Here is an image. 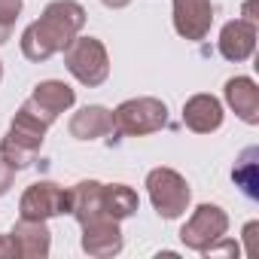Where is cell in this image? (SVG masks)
I'll list each match as a JSON object with an SVG mask.
<instances>
[{
	"mask_svg": "<svg viewBox=\"0 0 259 259\" xmlns=\"http://www.w3.org/2000/svg\"><path fill=\"white\" fill-rule=\"evenodd\" d=\"M85 28V10L76 0H52L37 22L22 31V55L28 61H49Z\"/></svg>",
	"mask_w": 259,
	"mask_h": 259,
	"instance_id": "cell-1",
	"label": "cell"
},
{
	"mask_svg": "<svg viewBox=\"0 0 259 259\" xmlns=\"http://www.w3.org/2000/svg\"><path fill=\"white\" fill-rule=\"evenodd\" d=\"M64 67L67 73L85 85V89H98L107 82L110 76V55H107V46L98 40V37H82L76 34L67 46H64Z\"/></svg>",
	"mask_w": 259,
	"mask_h": 259,
	"instance_id": "cell-2",
	"label": "cell"
},
{
	"mask_svg": "<svg viewBox=\"0 0 259 259\" xmlns=\"http://www.w3.org/2000/svg\"><path fill=\"white\" fill-rule=\"evenodd\" d=\"M168 125V104L159 98H128L113 110V132L125 138L156 135Z\"/></svg>",
	"mask_w": 259,
	"mask_h": 259,
	"instance_id": "cell-3",
	"label": "cell"
},
{
	"mask_svg": "<svg viewBox=\"0 0 259 259\" xmlns=\"http://www.w3.org/2000/svg\"><path fill=\"white\" fill-rule=\"evenodd\" d=\"M147 192H150L153 210L162 220H180L192 201V189L186 177L174 168H153L147 174Z\"/></svg>",
	"mask_w": 259,
	"mask_h": 259,
	"instance_id": "cell-4",
	"label": "cell"
},
{
	"mask_svg": "<svg viewBox=\"0 0 259 259\" xmlns=\"http://www.w3.org/2000/svg\"><path fill=\"white\" fill-rule=\"evenodd\" d=\"M226 232H229V213H226L220 204L204 201V204H198V207L192 210V217L183 223L180 241H183V247L201 253V250H207L217 238H223Z\"/></svg>",
	"mask_w": 259,
	"mask_h": 259,
	"instance_id": "cell-5",
	"label": "cell"
},
{
	"mask_svg": "<svg viewBox=\"0 0 259 259\" xmlns=\"http://www.w3.org/2000/svg\"><path fill=\"white\" fill-rule=\"evenodd\" d=\"M64 213H70V189H64L52 180L31 183L19 198V217L52 220V217H64Z\"/></svg>",
	"mask_w": 259,
	"mask_h": 259,
	"instance_id": "cell-6",
	"label": "cell"
},
{
	"mask_svg": "<svg viewBox=\"0 0 259 259\" xmlns=\"http://www.w3.org/2000/svg\"><path fill=\"white\" fill-rule=\"evenodd\" d=\"M76 104V92L64 82V79H43L34 85L31 98L25 101V107L31 113H37L46 125H55L61 113H67Z\"/></svg>",
	"mask_w": 259,
	"mask_h": 259,
	"instance_id": "cell-7",
	"label": "cell"
},
{
	"mask_svg": "<svg viewBox=\"0 0 259 259\" xmlns=\"http://www.w3.org/2000/svg\"><path fill=\"white\" fill-rule=\"evenodd\" d=\"M174 31L183 40H204L213 25V0H171Z\"/></svg>",
	"mask_w": 259,
	"mask_h": 259,
	"instance_id": "cell-8",
	"label": "cell"
},
{
	"mask_svg": "<svg viewBox=\"0 0 259 259\" xmlns=\"http://www.w3.org/2000/svg\"><path fill=\"white\" fill-rule=\"evenodd\" d=\"M82 250L95 259H107V256H116L122 253L125 247V238H122V229H119V220L113 217H98V220H89L82 223V238H79Z\"/></svg>",
	"mask_w": 259,
	"mask_h": 259,
	"instance_id": "cell-9",
	"label": "cell"
},
{
	"mask_svg": "<svg viewBox=\"0 0 259 259\" xmlns=\"http://www.w3.org/2000/svg\"><path fill=\"white\" fill-rule=\"evenodd\" d=\"M256 22H250V19H232V22H226L223 25V31H220V40H217V49H220V55L226 58V61H232V64H241V61H247L250 55H253V49H256Z\"/></svg>",
	"mask_w": 259,
	"mask_h": 259,
	"instance_id": "cell-10",
	"label": "cell"
},
{
	"mask_svg": "<svg viewBox=\"0 0 259 259\" xmlns=\"http://www.w3.org/2000/svg\"><path fill=\"white\" fill-rule=\"evenodd\" d=\"M10 241L16 247V256H25V259H46L52 250V232L46 220L19 217V223L10 232Z\"/></svg>",
	"mask_w": 259,
	"mask_h": 259,
	"instance_id": "cell-11",
	"label": "cell"
},
{
	"mask_svg": "<svg viewBox=\"0 0 259 259\" xmlns=\"http://www.w3.org/2000/svg\"><path fill=\"white\" fill-rule=\"evenodd\" d=\"M223 119H226V110L220 104V98L213 95H192L186 104H183V125L195 135H213L223 128Z\"/></svg>",
	"mask_w": 259,
	"mask_h": 259,
	"instance_id": "cell-12",
	"label": "cell"
},
{
	"mask_svg": "<svg viewBox=\"0 0 259 259\" xmlns=\"http://www.w3.org/2000/svg\"><path fill=\"white\" fill-rule=\"evenodd\" d=\"M223 98L229 104V110H235V116L247 125H259V85L250 76H232L226 79Z\"/></svg>",
	"mask_w": 259,
	"mask_h": 259,
	"instance_id": "cell-13",
	"label": "cell"
},
{
	"mask_svg": "<svg viewBox=\"0 0 259 259\" xmlns=\"http://www.w3.org/2000/svg\"><path fill=\"white\" fill-rule=\"evenodd\" d=\"M67 132L70 138L76 141H98V138H107L113 132V110L101 107V104H89V107H79L70 122H67Z\"/></svg>",
	"mask_w": 259,
	"mask_h": 259,
	"instance_id": "cell-14",
	"label": "cell"
},
{
	"mask_svg": "<svg viewBox=\"0 0 259 259\" xmlns=\"http://www.w3.org/2000/svg\"><path fill=\"white\" fill-rule=\"evenodd\" d=\"M70 217L82 226L89 220L107 217L104 213V183L101 180H79L70 186Z\"/></svg>",
	"mask_w": 259,
	"mask_h": 259,
	"instance_id": "cell-15",
	"label": "cell"
},
{
	"mask_svg": "<svg viewBox=\"0 0 259 259\" xmlns=\"http://www.w3.org/2000/svg\"><path fill=\"white\" fill-rule=\"evenodd\" d=\"M141 207V198L132 186H125V183H104V213L113 217V220H128V217H135Z\"/></svg>",
	"mask_w": 259,
	"mask_h": 259,
	"instance_id": "cell-16",
	"label": "cell"
},
{
	"mask_svg": "<svg viewBox=\"0 0 259 259\" xmlns=\"http://www.w3.org/2000/svg\"><path fill=\"white\" fill-rule=\"evenodd\" d=\"M256 150H244L241 153V159H238V165H235V171H232V177H235V183L241 186V192L247 195V198H259V171H256Z\"/></svg>",
	"mask_w": 259,
	"mask_h": 259,
	"instance_id": "cell-17",
	"label": "cell"
},
{
	"mask_svg": "<svg viewBox=\"0 0 259 259\" xmlns=\"http://www.w3.org/2000/svg\"><path fill=\"white\" fill-rule=\"evenodd\" d=\"M0 159H4L10 168H16V171H25V168H31V165H34L37 153H34V150H28V147H22V144H16L13 138H7V135H4V141H0Z\"/></svg>",
	"mask_w": 259,
	"mask_h": 259,
	"instance_id": "cell-18",
	"label": "cell"
},
{
	"mask_svg": "<svg viewBox=\"0 0 259 259\" xmlns=\"http://www.w3.org/2000/svg\"><path fill=\"white\" fill-rule=\"evenodd\" d=\"M22 7H25V0H0V46L10 43L13 28L22 16Z\"/></svg>",
	"mask_w": 259,
	"mask_h": 259,
	"instance_id": "cell-19",
	"label": "cell"
},
{
	"mask_svg": "<svg viewBox=\"0 0 259 259\" xmlns=\"http://www.w3.org/2000/svg\"><path fill=\"white\" fill-rule=\"evenodd\" d=\"M201 256H241V247L223 235V238H217L207 250H201Z\"/></svg>",
	"mask_w": 259,
	"mask_h": 259,
	"instance_id": "cell-20",
	"label": "cell"
},
{
	"mask_svg": "<svg viewBox=\"0 0 259 259\" xmlns=\"http://www.w3.org/2000/svg\"><path fill=\"white\" fill-rule=\"evenodd\" d=\"M16 183V168H10L4 159H0V195H7Z\"/></svg>",
	"mask_w": 259,
	"mask_h": 259,
	"instance_id": "cell-21",
	"label": "cell"
},
{
	"mask_svg": "<svg viewBox=\"0 0 259 259\" xmlns=\"http://www.w3.org/2000/svg\"><path fill=\"white\" fill-rule=\"evenodd\" d=\"M101 4H104L107 10H125L128 4H132V0H101Z\"/></svg>",
	"mask_w": 259,
	"mask_h": 259,
	"instance_id": "cell-22",
	"label": "cell"
},
{
	"mask_svg": "<svg viewBox=\"0 0 259 259\" xmlns=\"http://www.w3.org/2000/svg\"><path fill=\"white\" fill-rule=\"evenodd\" d=\"M0 82H4V61H0Z\"/></svg>",
	"mask_w": 259,
	"mask_h": 259,
	"instance_id": "cell-23",
	"label": "cell"
}]
</instances>
